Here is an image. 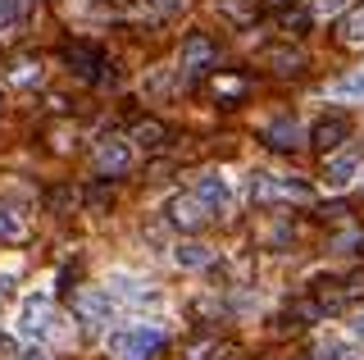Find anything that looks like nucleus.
Here are the masks:
<instances>
[{"instance_id":"22","label":"nucleus","mask_w":364,"mask_h":360,"mask_svg":"<svg viewBox=\"0 0 364 360\" xmlns=\"http://www.w3.org/2000/svg\"><path fill=\"white\" fill-rule=\"evenodd\" d=\"M0 351H5V356L14 351V342H9V333H0Z\"/></svg>"},{"instance_id":"12","label":"nucleus","mask_w":364,"mask_h":360,"mask_svg":"<svg viewBox=\"0 0 364 360\" xmlns=\"http://www.w3.org/2000/svg\"><path fill=\"white\" fill-rule=\"evenodd\" d=\"M173 265L178 269H205V265H214V246H205V242H178L173 246Z\"/></svg>"},{"instance_id":"20","label":"nucleus","mask_w":364,"mask_h":360,"mask_svg":"<svg viewBox=\"0 0 364 360\" xmlns=\"http://www.w3.org/2000/svg\"><path fill=\"white\" fill-rule=\"evenodd\" d=\"M151 5H155V9H182L187 0H151Z\"/></svg>"},{"instance_id":"1","label":"nucleus","mask_w":364,"mask_h":360,"mask_svg":"<svg viewBox=\"0 0 364 360\" xmlns=\"http://www.w3.org/2000/svg\"><path fill=\"white\" fill-rule=\"evenodd\" d=\"M159 346H164V329L146 319H128V324H114L105 333V351L114 360H151Z\"/></svg>"},{"instance_id":"3","label":"nucleus","mask_w":364,"mask_h":360,"mask_svg":"<svg viewBox=\"0 0 364 360\" xmlns=\"http://www.w3.org/2000/svg\"><path fill=\"white\" fill-rule=\"evenodd\" d=\"M191 196L200 201L205 215H223V210H232V178H228L223 169H205L196 178V192Z\"/></svg>"},{"instance_id":"13","label":"nucleus","mask_w":364,"mask_h":360,"mask_svg":"<svg viewBox=\"0 0 364 360\" xmlns=\"http://www.w3.org/2000/svg\"><path fill=\"white\" fill-rule=\"evenodd\" d=\"M23 233H28V223H23L14 210H0V242H18Z\"/></svg>"},{"instance_id":"14","label":"nucleus","mask_w":364,"mask_h":360,"mask_svg":"<svg viewBox=\"0 0 364 360\" xmlns=\"http://www.w3.org/2000/svg\"><path fill=\"white\" fill-rule=\"evenodd\" d=\"M341 41H346V46H364V9H355V14L346 18V28H341Z\"/></svg>"},{"instance_id":"4","label":"nucleus","mask_w":364,"mask_h":360,"mask_svg":"<svg viewBox=\"0 0 364 360\" xmlns=\"http://www.w3.org/2000/svg\"><path fill=\"white\" fill-rule=\"evenodd\" d=\"M250 192H255L259 201H278V196H296V201H310L314 187L301 183V178H287V174H264L259 169L255 178H250Z\"/></svg>"},{"instance_id":"17","label":"nucleus","mask_w":364,"mask_h":360,"mask_svg":"<svg viewBox=\"0 0 364 360\" xmlns=\"http://www.w3.org/2000/svg\"><path fill=\"white\" fill-rule=\"evenodd\" d=\"M346 9V0H314V14L318 18H333V14H341Z\"/></svg>"},{"instance_id":"18","label":"nucleus","mask_w":364,"mask_h":360,"mask_svg":"<svg viewBox=\"0 0 364 360\" xmlns=\"http://www.w3.org/2000/svg\"><path fill=\"white\" fill-rule=\"evenodd\" d=\"M14 360H50V356H46V346L32 342V346H23V351H14Z\"/></svg>"},{"instance_id":"2","label":"nucleus","mask_w":364,"mask_h":360,"mask_svg":"<svg viewBox=\"0 0 364 360\" xmlns=\"http://www.w3.org/2000/svg\"><path fill=\"white\" fill-rule=\"evenodd\" d=\"M14 329H18V337H46L55 329V297H50V287H32L28 297L18 301Z\"/></svg>"},{"instance_id":"6","label":"nucleus","mask_w":364,"mask_h":360,"mask_svg":"<svg viewBox=\"0 0 364 360\" xmlns=\"http://www.w3.org/2000/svg\"><path fill=\"white\" fill-rule=\"evenodd\" d=\"M132 160H136V151L123 137H109V142L96 146V169H100V174H128Z\"/></svg>"},{"instance_id":"7","label":"nucleus","mask_w":364,"mask_h":360,"mask_svg":"<svg viewBox=\"0 0 364 360\" xmlns=\"http://www.w3.org/2000/svg\"><path fill=\"white\" fill-rule=\"evenodd\" d=\"M114 310H119V301H114L105 287H87L82 297H77V314H82L87 324H109Z\"/></svg>"},{"instance_id":"19","label":"nucleus","mask_w":364,"mask_h":360,"mask_svg":"<svg viewBox=\"0 0 364 360\" xmlns=\"http://www.w3.org/2000/svg\"><path fill=\"white\" fill-rule=\"evenodd\" d=\"M136 142L155 146V142H159V128H155V123H141V128H136Z\"/></svg>"},{"instance_id":"5","label":"nucleus","mask_w":364,"mask_h":360,"mask_svg":"<svg viewBox=\"0 0 364 360\" xmlns=\"http://www.w3.org/2000/svg\"><path fill=\"white\" fill-rule=\"evenodd\" d=\"M360 169H364V160H360L355 151H337V155H328V164H323V183H328V192H346V187L360 178Z\"/></svg>"},{"instance_id":"10","label":"nucleus","mask_w":364,"mask_h":360,"mask_svg":"<svg viewBox=\"0 0 364 360\" xmlns=\"http://www.w3.org/2000/svg\"><path fill=\"white\" fill-rule=\"evenodd\" d=\"M214 64V46L205 37H187L182 41V73H200Z\"/></svg>"},{"instance_id":"11","label":"nucleus","mask_w":364,"mask_h":360,"mask_svg":"<svg viewBox=\"0 0 364 360\" xmlns=\"http://www.w3.org/2000/svg\"><path fill=\"white\" fill-rule=\"evenodd\" d=\"M168 219H173L178 228H200V223L210 219V215L200 210V201H196V196H173V201H168Z\"/></svg>"},{"instance_id":"21","label":"nucleus","mask_w":364,"mask_h":360,"mask_svg":"<svg viewBox=\"0 0 364 360\" xmlns=\"http://www.w3.org/2000/svg\"><path fill=\"white\" fill-rule=\"evenodd\" d=\"M350 333H355L360 342H364V314H355V319H350Z\"/></svg>"},{"instance_id":"16","label":"nucleus","mask_w":364,"mask_h":360,"mask_svg":"<svg viewBox=\"0 0 364 360\" xmlns=\"http://www.w3.org/2000/svg\"><path fill=\"white\" fill-rule=\"evenodd\" d=\"M341 132H346L341 123H318V142H323V146H337V142H341Z\"/></svg>"},{"instance_id":"8","label":"nucleus","mask_w":364,"mask_h":360,"mask_svg":"<svg viewBox=\"0 0 364 360\" xmlns=\"http://www.w3.org/2000/svg\"><path fill=\"white\" fill-rule=\"evenodd\" d=\"M264 137H269V146H278V151H301V146H305V128L291 115H278V119L264 123Z\"/></svg>"},{"instance_id":"15","label":"nucleus","mask_w":364,"mask_h":360,"mask_svg":"<svg viewBox=\"0 0 364 360\" xmlns=\"http://www.w3.org/2000/svg\"><path fill=\"white\" fill-rule=\"evenodd\" d=\"M14 23H23V18H18V5H14V0H0V32H9Z\"/></svg>"},{"instance_id":"9","label":"nucleus","mask_w":364,"mask_h":360,"mask_svg":"<svg viewBox=\"0 0 364 360\" xmlns=\"http://www.w3.org/2000/svg\"><path fill=\"white\" fill-rule=\"evenodd\" d=\"M328 100H341V105H360L364 100V69H350L328 83Z\"/></svg>"}]
</instances>
